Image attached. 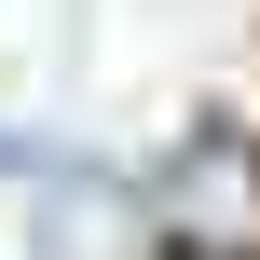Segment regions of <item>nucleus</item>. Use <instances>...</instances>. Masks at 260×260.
<instances>
[{
  "label": "nucleus",
  "mask_w": 260,
  "mask_h": 260,
  "mask_svg": "<svg viewBox=\"0 0 260 260\" xmlns=\"http://www.w3.org/2000/svg\"><path fill=\"white\" fill-rule=\"evenodd\" d=\"M27 165H41V151H27V137H14V123H0V178H27Z\"/></svg>",
  "instance_id": "f257e3e1"
}]
</instances>
